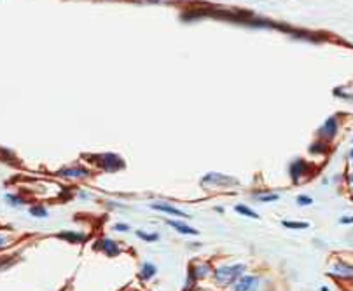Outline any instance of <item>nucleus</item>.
Segmentation results:
<instances>
[{
  "label": "nucleus",
  "instance_id": "1",
  "mask_svg": "<svg viewBox=\"0 0 353 291\" xmlns=\"http://www.w3.org/2000/svg\"><path fill=\"white\" fill-rule=\"evenodd\" d=\"M247 270L245 264H233V265H219L213 270V279L220 286H231L239 276H243Z\"/></svg>",
  "mask_w": 353,
  "mask_h": 291
},
{
  "label": "nucleus",
  "instance_id": "2",
  "mask_svg": "<svg viewBox=\"0 0 353 291\" xmlns=\"http://www.w3.org/2000/svg\"><path fill=\"white\" fill-rule=\"evenodd\" d=\"M88 159L93 160L100 169L110 171V173H116V171H121L126 167L122 157L114 154V152H105V154H98V156H89Z\"/></svg>",
  "mask_w": 353,
  "mask_h": 291
},
{
  "label": "nucleus",
  "instance_id": "3",
  "mask_svg": "<svg viewBox=\"0 0 353 291\" xmlns=\"http://www.w3.org/2000/svg\"><path fill=\"white\" fill-rule=\"evenodd\" d=\"M201 185L203 186H219V188H229V186H239V182L233 176L220 175V173H206L201 178Z\"/></svg>",
  "mask_w": 353,
  "mask_h": 291
},
{
  "label": "nucleus",
  "instance_id": "4",
  "mask_svg": "<svg viewBox=\"0 0 353 291\" xmlns=\"http://www.w3.org/2000/svg\"><path fill=\"white\" fill-rule=\"evenodd\" d=\"M233 291H259L263 286V279L259 276H239L235 283L231 284Z\"/></svg>",
  "mask_w": 353,
  "mask_h": 291
},
{
  "label": "nucleus",
  "instance_id": "5",
  "mask_svg": "<svg viewBox=\"0 0 353 291\" xmlns=\"http://www.w3.org/2000/svg\"><path fill=\"white\" fill-rule=\"evenodd\" d=\"M339 131V119L336 115L329 117L325 122L322 124V128L318 129L317 134H318V140H324V141H332V138L338 134Z\"/></svg>",
  "mask_w": 353,
  "mask_h": 291
},
{
  "label": "nucleus",
  "instance_id": "6",
  "mask_svg": "<svg viewBox=\"0 0 353 291\" xmlns=\"http://www.w3.org/2000/svg\"><path fill=\"white\" fill-rule=\"evenodd\" d=\"M310 171V164L306 162L304 159H294L291 164H289V175H291L292 183H299L302 176L308 175Z\"/></svg>",
  "mask_w": 353,
  "mask_h": 291
},
{
  "label": "nucleus",
  "instance_id": "7",
  "mask_svg": "<svg viewBox=\"0 0 353 291\" xmlns=\"http://www.w3.org/2000/svg\"><path fill=\"white\" fill-rule=\"evenodd\" d=\"M330 276H336L343 281H353V265L346 264V262L336 260L332 264V268L329 272Z\"/></svg>",
  "mask_w": 353,
  "mask_h": 291
},
{
  "label": "nucleus",
  "instance_id": "8",
  "mask_svg": "<svg viewBox=\"0 0 353 291\" xmlns=\"http://www.w3.org/2000/svg\"><path fill=\"white\" fill-rule=\"evenodd\" d=\"M94 249L96 251H103L107 256H119L122 253L118 242L114 239H110V237H102L100 241L94 242Z\"/></svg>",
  "mask_w": 353,
  "mask_h": 291
},
{
  "label": "nucleus",
  "instance_id": "9",
  "mask_svg": "<svg viewBox=\"0 0 353 291\" xmlns=\"http://www.w3.org/2000/svg\"><path fill=\"white\" fill-rule=\"evenodd\" d=\"M150 210L157 211V213H163V214H170V216H176V218H191L189 213L172 206V204H168V202H150Z\"/></svg>",
  "mask_w": 353,
  "mask_h": 291
},
{
  "label": "nucleus",
  "instance_id": "10",
  "mask_svg": "<svg viewBox=\"0 0 353 291\" xmlns=\"http://www.w3.org/2000/svg\"><path fill=\"white\" fill-rule=\"evenodd\" d=\"M58 176L61 178H75V180H84V178H89L91 176V171L84 166H70V167H63L56 173Z\"/></svg>",
  "mask_w": 353,
  "mask_h": 291
},
{
  "label": "nucleus",
  "instance_id": "11",
  "mask_svg": "<svg viewBox=\"0 0 353 291\" xmlns=\"http://www.w3.org/2000/svg\"><path fill=\"white\" fill-rule=\"evenodd\" d=\"M166 225L172 227L175 232L182 234V236H198V234H200L196 229H194V227L187 225L185 221H178V220H172V218H168V220H166Z\"/></svg>",
  "mask_w": 353,
  "mask_h": 291
},
{
  "label": "nucleus",
  "instance_id": "12",
  "mask_svg": "<svg viewBox=\"0 0 353 291\" xmlns=\"http://www.w3.org/2000/svg\"><path fill=\"white\" fill-rule=\"evenodd\" d=\"M56 237H58V239H61V241L70 242V244H83V242L86 241V234H83V232H70V230L59 232Z\"/></svg>",
  "mask_w": 353,
  "mask_h": 291
},
{
  "label": "nucleus",
  "instance_id": "13",
  "mask_svg": "<svg viewBox=\"0 0 353 291\" xmlns=\"http://www.w3.org/2000/svg\"><path fill=\"white\" fill-rule=\"evenodd\" d=\"M191 268H192V272L196 274L198 281H201V279H205L206 276H210V274H212V270H213L212 265L206 264V262H198V264H192Z\"/></svg>",
  "mask_w": 353,
  "mask_h": 291
},
{
  "label": "nucleus",
  "instance_id": "14",
  "mask_svg": "<svg viewBox=\"0 0 353 291\" xmlns=\"http://www.w3.org/2000/svg\"><path fill=\"white\" fill-rule=\"evenodd\" d=\"M156 274H157L156 265L150 264V262H144L140 267V272H138V277H140L142 281H150Z\"/></svg>",
  "mask_w": 353,
  "mask_h": 291
},
{
  "label": "nucleus",
  "instance_id": "15",
  "mask_svg": "<svg viewBox=\"0 0 353 291\" xmlns=\"http://www.w3.org/2000/svg\"><path fill=\"white\" fill-rule=\"evenodd\" d=\"M329 150H330L329 141L317 140L310 145V154H313V156H318V154H329Z\"/></svg>",
  "mask_w": 353,
  "mask_h": 291
},
{
  "label": "nucleus",
  "instance_id": "16",
  "mask_svg": "<svg viewBox=\"0 0 353 291\" xmlns=\"http://www.w3.org/2000/svg\"><path fill=\"white\" fill-rule=\"evenodd\" d=\"M252 199L257 202H275L280 199V194H276V192H263V194L255 192V194H252Z\"/></svg>",
  "mask_w": 353,
  "mask_h": 291
},
{
  "label": "nucleus",
  "instance_id": "17",
  "mask_svg": "<svg viewBox=\"0 0 353 291\" xmlns=\"http://www.w3.org/2000/svg\"><path fill=\"white\" fill-rule=\"evenodd\" d=\"M4 199L11 208H21L27 204V199H23L20 194H5Z\"/></svg>",
  "mask_w": 353,
  "mask_h": 291
},
{
  "label": "nucleus",
  "instance_id": "18",
  "mask_svg": "<svg viewBox=\"0 0 353 291\" xmlns=\"http://www.w3.org/2000/svg\"><path fill=\"white\" fill-rule=\"evenodd\" d=\"M235 211L238 214H241V216H247V218H254V220H259V214L255 213L252 208H248L247 204H236L235 206Z\"/></svg>",
  "mask_w": 353,
  "mask_h": 291
},
{
  "label": "nucleus",
  "instance_id": "19",
  "mask_svg": "<svg viewBox=\"0 0 353 291\" xmlns=\"http://www.w3.org/2000/svg\"><path fill=\"white\" fill-rule=\"evenodd\" d=\"M282 225L285 229H291V230H304V229H310V223L308 221H292V220H283Z\"/></svg>",
  "mask_w": 353,
  "mask_h": 291
},
{
  "label": "nucleus",
  "instance_id": "20",
  "mask_svg": "<svg viewBox=\"0 0 353 291\" xmlns=\"http://www.w3.org/2000/svg\"><path fill=\"white\" fill-rule=\"evenodd\" d=\"M137 237L140 241L146 242H157L159 241V234L157 232H146V230H137Z\"/></svg>",
  "mask_w": 353,
  "mask_h": 291
},
{
  "label": "nucleus",
  "instance_id": "21",
  "mask_svg": "<svg viewBox=\"0 0 353 291\" xmlns=\"http://www.w3.org/2000/svg\"><path fill=\"white\" fill-rule=\"evenodd\" d=\"M28 213H30L33 218H46L47 214H49L47 213V210H46V206H40V204H33V206H30Z\"/></svg>",
  "mask_w": 353,
  "mask_h": 291
},
{
  "label": "nucleus",
  "instance_id": "22",
  "mask_svg": "<svg viewBox=\"0 0 353 291\" xmlns=\"http://www.w3.org/2000/svg\"><path fill=\"white\" fill-rule=\"evenodd\" d=\"M332 94H334V96L341 98V100H353V94L345 93V89H343V87H336V89L332 91Z\"/></svg>",
  "mask_w": 353,
  "mask_h": 291
},
{
  "label": "nucleus",
  "instance_id": "23",
  "mask_svg": "<svg viewBox=\"0 0 353 291\" xmlns=\"http://www.w3.org/2000/svg\"><path fill=\"white\" fill-rule=\"evenodd\" d=\"M295 202H297V206H310L311 202H313V199L308 197V195H297Z\"/></svg>",
  "mask_w": 353,
  "mask_h": 291
},
{
  "label": "nucleus",
  "instance_id": "24",
  "mask_svg": "<svg viewBox=\"0 0 353 291\" xmlns=\"http://www.w3.org/2000/svg\"><path fill=\"white\" fill-rule=\"evenodd\" d=\"M112 229H114L116 232H130V225H128V223H116Z\"/></svg>",
  "mask_w": 353,
  "mask_h": 291
},
{
  "label": "nucleus",
  "instance_id": "25",
  "mask_svg": "<svg viewBox=\"0 0 353 291\" xmlns=\"http://www.w3.org/2000/svg\"><path fill=\"white\" fill-rule=\"evenodd\" d=\"M7 244H9V237L5 236V234L0 232V249H4Z\"/></svg>",
  "mask_w": 353,
  "mask_h": 291
},
{
  "label": "nucleus",
  "instance_id": "26",
  "mask_svg": "<svg viewBox=\"0 0 353 291\" xmlns=\"http://www.w3.org/2000/svg\"><path fill=\"white\" fill-rule=\"evenodd\" d=\"M339 223L341 225H350V223H353V216H341L339 218Z\"/></svg>",
  "mask_w": 353,
  "mask_h": 291
},
{
  "label": "nucleus",
  "instance_id": "27",
  "mask_svg": "<svg viewBox=\"0 0 353 291\" xmlns=\"http://www.w3.org/2000/svg\"><path fill=\"white\" fill-rule=\"evenodd\" d=\"M346 182H348V183H353V175H348V176H346Z\"/></svg>",
  "mask_w": 353,
  "mask_h": 291
},
{
  "label": "nucleus",
  "instance_id": "28",
  "mask_svg": "<svg viewBox=\"0 0 353 291\" xmlns=\"http://www.w3.org/2000/svg\"><path fill=\"white\" fill-rule=\"evenodd\" d=\"M200 242H192V244H191V248H200Z\"/></svg>",
  "mask_w": 353,
  "mask_h": 291
},
{
  "label": "nucleus",
  "instance_id": "29",
  "mask_svg": "<svg viewBox=\"0 0 353 291\" xmlns=\"http://www.w3.org/2000/svg\"><path fill=\"white\" fill-rule=\"evenodd\" d=\"M320 291H330V290L327 286H322V288H320Z\"/></svg>",
  "mask_w": 353,
  "mask_h": 291
},
{
  "label": "nucleus",
  "instance_id": "30",
  "mask_svg": "<svg viewBox=\"0 0 353 291\" xmlns=\"http://www.w3.org/2000/svg\"><path fill=\"white\" fill-rule=\"evenodd\" d=\"M350 159H353V150H352V152H350Z\"/></svg>",
  "mask_w": 353,
  "mask_h": 291
},
{
  "label": "nucleus",
  "instance_id": "31",
  "mask_svg": "<svg viewBox=\"0 0 353 291\" xmlns=\"http://www.w3.org/2000/svg\"><path fill=\"white\" fill-rule=\"evenodd\" d=\"M352 141H353V140H352Z\"/></svg>",
  "mask_w": 353,
  "mask_h": 291
}]
</instances>
